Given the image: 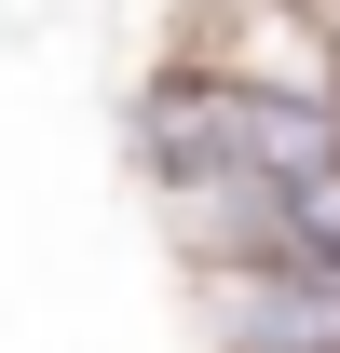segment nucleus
<instances>
[{"label":"nucleus","instance_id":"nucleus-1","mask_svg":"<svg viewBox=\"0 0 340 353\" xmlns=\"http://www.w3.org/2000/svg\"><path fill=\"white\" fill-rule=\"evenodd\" d=\"M191 285H205L218 353H340V285L327 272L258 259V272H191Z\"/></svg>","mask_w":340,"mask_h":353}]
</instances>
